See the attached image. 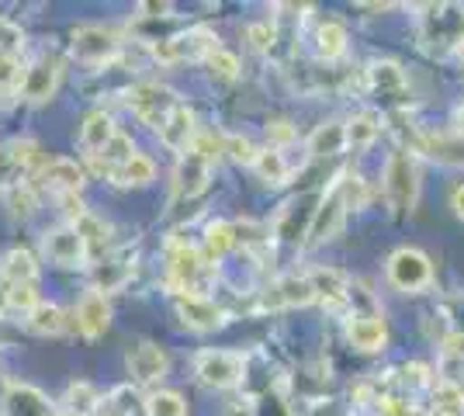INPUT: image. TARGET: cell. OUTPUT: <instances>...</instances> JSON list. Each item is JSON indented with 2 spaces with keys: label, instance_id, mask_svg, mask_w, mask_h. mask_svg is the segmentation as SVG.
<instances>
[{
  "label": "cell",
  "instance_id": "e0dca14e",
  "mask_svg": "<svg viewBox=\"0 0 464 416\" xmlns=\"http://www.w3.org/2000/svg\"><path fill=\"white\" fill-rule=\"evenodd\" d=\"M4 416H53V402L35 385L11 382L4 392Z\"/></svg>",
  "mask_w": 464,
  "mask_h": 416
},
{
  "label": "cell",
  "instance_id": "1f68e13d",
  "mask_svg": "<svg viewBox=\"0 0 464 416\" xmlns=\"http://www.w3.org/2000/svg\"><path fill=\"white\" fill-rule=\"evenodd\" d=\"M433 406L437 416H464V389L458 382H437L433 385Z\"/></svg>",
  "mask_w": 464,
  "mask_h": 416
},
{
  "label": "cell",
  "instance_id": "f1b7e54d",
  "mask_svg": "<svg viewBox=\"0 0 464 416\" xmlns=\"http://www.w3.org/2000/svg\"><path fill=\"white\" fill-rule=\"evenodd\" d=\"M156 167L150 157H142V153H136V157L129 160V163H121L115 170V184H125V188H146L150 180H153Z\"/></svg>",
  "mask_w": 464,
  "mask_h": 416
},
{
  "label": "cell",
  "instance_id": "7dc6e473",
  "mask_svg": "<svg viewBox=\"0 0 464 416\" xmlns=\"http://www.w3.org/2000/svg\"><path fill=\"white\" fill-rule=\"evenodd\" d=\"M246 35H250L253 49H271V45H274V28H271V24H250V28H246Z\"/></svg>",
  "mask_w": 464,
  "mask_h": 416
},
{
  "label": "cell",
  "instance_id": "681fc988",
  "mask_svg": "<svg viewBox=\"0 0 464 416\" xmlns=\"http://www.w3.org/2000/svg\"><path fill=\"white\" fill-rule=\"evenodd\" d=\"M444 357L464 361V334H450V337L444 340Z\"/></svg>",
  "mask_w": 464,
  "mask_h": 416
},
{
  "label": "cell",
  "instance_id": "4fadbf2b",
  "mask_svg": "<svg viewBox=\"0 0 464 416\" xmlns=\"http://www.w3.org/2000/svg\"><path fill=\"white\" fill-rule=\"evenodd\" d=\"M83 180H87V174H83V167L77 160H49L39 170V184L45 191L59 195V198H73L83 188Z\"/></svg>",
  "mask_w": 464,
  "mask_h": 416
},
{
  "label": "cell",
  "instance_id": "ab89813d",
  "mask_svg": "<svg viewBox=\"0 0 464 416\" xmlns=\"http://www.w3.org/2000/svg\"><path fill=\"white\" fill-rule=\"evenodd\" d=\"M7 305L11 309H24V313H32L35 305H39V295H35V285H14V288H7Z\"/></svg>",
  "mask_w": 464,
  "mask_h": 416
},
{
  "label": "cell",
  "instance_id": "6da1fadb",
  "mask_svg": "<svg viewBox=\"0 0 464 416\" xmlns=\"http://www.w3.org/2000/svg\"><path fill=\"white\" fill-rule=\"evenodd\" d=\"M420 11V39L433 53L464 45V7L458 4H423Z\"/></svg>",
  "mask_w": 464,
  "mask_h": 416
},
{
  "label": "cell",
  "instance_id": "cb8c5ba5",
  "mask_svg": "<svg viewBox=\"0 0 464 416\" xmlns=\"http://www.w3.org/2000/svg\"><path fill=\"white\" fill-rule=\"evenodd\" d=\"M343 146H347V125L343 121H323L309 136L312 157H336V153H343Z\"/></svg>",
  "mask_w": 464,
  "mask_h": 416
},
{
  "label": "cell",
  "instance_id": "9a60e30c",
  "mask_svg": "<svg viewBox=\"0 0 464 416\" xmlns=\"http://www.w3.org/2000/svg\"><path fill=\"white\" fill-rule=\"evenodd\" d=\"M59 87V63L53 56H42L32 70H24V80H21V98L28 104H42L56 94Z\"/></svg>",
  "mask_w": 464,
  "mask_h": 416
},
{
  "label": "cell",
  "instance_id": "5b68a950",
  "mask_svg": "<svg viewBox=\"0 0 464 416\" xmlns=\"http://www.w3.org/2000/svg\"><path fill=\"white\" fill-rule=\"evenodd\" d=\"M129 108L146 125H153L156 132H160L167 125V119L180 108V98H177L170 87H163V83H139L136 91L129 94Z\"/></svg>",
  "mask_w": 464,
  "mask_h": 416
},
{
  "label": "cell",
  "instance_id": "8fae6325",
  "mask_svg": "<svg viewBox=\"0 0 464 416\" xmlns=\"http://www.w3.org/2000/svg\"><path fill=\"white\" fill-rule=\"evenodd\" d=\"M174 309L177 316L184 319V326H191L198 334H212L218 326H226V319H229V313L222 305H215L212 298L205 295H177Z\"/></svg>",
  "mask_w": 464,
  "mask_h": 416
},
{
  "label": "cell",
  "instance_id": "c3c4849f",
  "mask_svg": "<svg viewBox=\"0 0 464 416\" xmlns=\"http://www.w3.org/2000/svg\"><path fill=\"white\" fill-rule=\"evenodd\" d=\"M267 139L274 142V150H277V146H285V142H291V139H295L291 121H271V125H267Z\"/></svg>",
  "mask_w": 464,
  "mask_h": 416
},
{
  "label": "cell",
  "instance_id": "52a82bcc",
  "mask_svg": "<svg viewBox=\"0 0 464 416\" xmlns=\"http://www.w3.org/2000/svg\"><path fill=\"white\" fill-rule=\"evenodd\" d=\"M343 216H347V201H343V178L336 180L333 188H329L323 201H319V208L312 212V222H309V247H319V243H326L340 233V226H343Z\"/></svg>",
  "mask_w": 464,
  "mask_h": 416
},
{
  "label": "cell",
  "instance_id": "83f0119b",
  "mask_svg": "<svg viewBox=\"0 0 464 416\" xmlns=\"http://www.w3.org/2000/svg\"><path fill=\"white\" fill-rule=\"evenodd\" d=\"M28 330L39 334V337H56L66 330V313L53 305V302H39L32 313H28Z\"/></svg>",
  "mask_w": 464,
  "mask_h": 416
},
{
  "label": "cell",
  "instance_id": "11a10c76",
  "mask_svg": "<svg viewBox=\"0 0 464 416\" xmlns=\"http://www.w3.org/2000/svg\"><path fill=\"white\" fill-rule=\"evenodd\" d=\"M104 416H111V413H104Z\"/></svg>",
  "mask_w": 464,
  "mask_h": 416
},
{
  "label": "cell",
  "instance_id": "b9f144b4",
  "mask_svg": "<svg viewBox=\"0 0 464 416\" xmlns=\"http://www.w3.org/2000/svg\"><path fill=\"white\" fill-rule=\"evenodd\" d=\"M21 63L14 56H0V91H14L21 87Z\"/></svg>",
  "mask_w": 464,
  "mask_h": 416
},
{
  "label": "cell",
  "instance_id": "8992f818",
  "mask_svg": "<svg viewBox=\"0 0 464 416\" xmlns=\"http://www.w3.org/2000/svg\"><path fill=\"white\" fill-rule=\"evenodd\" d=\"M194 372L208 389H236L243 382V357L232 351H201L194 357Z\"/></svg>",
  "mask_w": 464,
  "mask_h": 416
},
{
  "label": "cell",
  "instance_id": "603a6c76",
  "mask_svg": "<svg viewBox=\"0 0 464 416\" xmlns=\"http://www.w3.org/2000/svg\"><path fill=\"white\" fill-rule=\"evenodd\" d=\"M368 83H371V91H378V94H385V98H399V94H406V87H409L406 70L392 60L371 63Z\"/></svg>",
  "mask_w": 464,
  "mask_h": 416
},
{
  "label": "cell",
  "instance_id": "4316f807",
  "mask_svg": "<svg viewBox=\"0 0 464 416\" xmlns=\"http://www.w3.org/2000/svg\"><path fill=\"white\" fill-rule=\"evenodd\" d=\"M315 49H319L323 60H340L347 53V28L340 21L326 18L315 28Z\"/></svg>",
  "mask_w": 464,
  "mask_h": 416
},
{
  "label": "cell",
  "instance_id": "484cf974",
  "mask_svg": "<svg viewBox=\"0 0 464 416\" xmlns=\"http://www.w3.org/2000/svg\"><path fill=\"white\" fill-rule=\"evenodd\" d=\"M35 275H39V267H35V257L28 250H11L4 257V264H0V277L7 281V288H14V285H35Z\"/></svg>",
  "mask_w": 464,
  "mask_h": 416
},
{
  "label": "cell",
  "instance_id": "ba28073f",
  "mask_svg": "<svg viewBox=\"0 0 464 416\" xmlns=\"http://www.w3.org/2000/svg\"><path fill=\"white\" fill-rule=\"evenodd\" d=\"M118 49H121V39L111 28H101V24H80L73 32V56L80 63H91V66H101V63L115 60Z\"/></svg>",
  "mask_w": 464,
  "mask_h": 416
},
{
  "label": "cell",
  "instance_id": "8d00e7d4",
  "mask_svg": "<svg viewBox=\"0 0 464 416\" xmlns=\"http://www.w3.org/2000/svg\"><path fill=\"white\" fill-rule=\"evenodd\" d=\"M66 402H70V413L87 416V413H94L97 392L91 389V385H87V382H77V385H70V392H66Z\"/></svg>",
  "mask_w": 464,
  "mask_h": 416
},
{
  "label": "cell",
  "instance_id": "5bb4252c",
  "mask_svg": "<svg viewBox=\"0 0 464 416\" xmlns=\"http://www.w3.org/2000/svg\"><path fill=\"white\" fill-rule=\"evenodd\" d=\"M267 309H298V305H312L315 302V288H312L309 275H288L274 281L267 288Z\"/></svg>",
  "mask_w": 464,
  "mask_h": 416
},
{
  "label": "cell",
  "instance_id": "3957f363",
  "mask_svg": "<svg viewBox=\"0 0 464 416\" xmlns=\"http://www.w3.org/2000/svg\"><path fill=\"white\" fill-rule=\"evenodd\" d=\"M388 281L399 288V292H423L433 285V264L426 257L423 250L416 247H402L388 257Z\"/></svg>",
  "mask_w": 464,
  "mask_h": 416
},
{
  "label": "cell",
  "instance_id": "277c9868",
  "mask_svg": "<svg viewBox=\"0 0 464 416\" xmlns=\"http://www.w3.org/2000/svg\"><path fill=\"white\" fill-rule=\"evenodd\" d=\"M218 45H215V32L212 28H188V32H180V35H170V39H160L153 45V56L163 66H174V63H184V60H208V53H215Z\"/></svg>",
  "mask_w": 464,
  "mask_h": 416
},
{
  "label": "cell",
  "instance_id": "d590c367",
  "mask_svg": "<svg viewBox=\"0 0 464 416\" xmlns=\"http://www.w3.org/2000/svg\"><path fill=\"white\" fill-rule=\"evenodd\" d=\"M146 413L150 416H188V406L177 392H153L146 399Z\"/></svg>",
  "mask_w": 464,
  "mask_h": 416
},
{
  "label": "cell",
  "instance_id": "7a4b0ae2",
  "mask_svg": "<svg viewBox=\"0 0 464 416\" xmlns=\"http://www.w3.org/2000/svg\"><path fill=\"white\" fill-rule=\"evenodd\" d=\"M385 195H388V205L395 208V216H406V212L416 208V198H420V163L406 150H399V153L388 157Z\"/></svg>",
  "mask_w": 464,
  "mask_h": 416
},
{
  "label": "cell",
  "instance_id": "d6986e66",
  "mask_svg": "<svg viewBox=\"0 0 464 416\" xmlns=\"http://www.w3.org/2000/svg\"><path fill=\"white\" fill-rule=\"evenodd\" d=\"M208 163L201 157H194L191 150L184 153V160L177 163V174H174V195L177 198H198L205 188H208Z\"/></svg>",
  "mask_w": 464,
  "mask_h": 416
},
{
  "label": "cell",
  "instance_id": "f5cc1de1",
  "mask_svg": "<svg viewBox=\"0 0 464 416\" xmlns=\"http://www.w3.org/2000/svg\"><path fill=\"white\" fill-rule=\"evenodd\" d=\"M461 60H464V45H461Z\"/></svg>",
  "mask_w": 464,
  "mask_h": 416
},
{
  "label": "cell",
  "instance_id": "d6a6232c",
  "mask_svg": "<svg viewBox=\"0 0 464 416\" xmlns=\"http://www.w3.org/2000/svg\"><path fill=\"white\" fill-rule=\"evenodd\" d=\"M423 150L440 163H464V136H426Z\"/></svg>",
  "mask_w": 464,
  "mask_h": 416
},
{
  "label": "cell",
  "instance_id": "d4e9b609",
  "mask_svg": "<svg viewBox=\"0 0 464 416\" xmlns=\"http://www.w3.org/2000/svg\"><path fill=\"white\" fill-rule=\"evenodd\" d=\"M115 121L108 119L104 111H94V115H87L83 119V129H80V142H83V150L91 153V157H97L111 139H115Z\"/></svg>",
  "mask_w": 464,
  "mask_h": 416
},
{
  "label": "cell",
  "instance_id": "f907efd6",
  "mask_svg": "<svg viewBox=\"0 0 464 416\" xmlns=\"http://www.w3.org/2000/svg\"><path fill=\"white\" fill-rule=\"evenodd\" d=\"M450 208H454L458 218H464V184H458V188L450 191Z\"/></svg>",
  "mask_w": 464,
  "mask_h": 416
},
{
  "label": "cell",
  "instance_id": "e575fe53",
  "mask_svg": "<svg viewBox=\"0 0 464 416\" xmlns=\"http://www.w3.org/2000/svg\"><path fill=\"white\" fill-rule=\"evenodd\" d=\"M70 226H77V233L83 237V243H87V250H101L104 243H108V226L101 222L97 216H91V212H83V216H77Z\"/></svg>",
  "mask_w": 464,
  "mask_h": 416
},
{
  "label": "cell",
  "instance_id": "60d3db41",
  "mask_svg": "<svg viewBox=\"0 0 464 416\" xmlns=\"http://www.w3.org/2000/svg\"><path fill=\"white\" fill-rule=\"evenodd\" d=\"M129 275V264H121V260H101V267H97V285L101 288H115V285H121V277ZM97 288V292H101Z\"/></svg>",
  "mask_w": 464,
  "mask_h": 416
},
{
  "label": "cell",
  "instance_id": "816d5d0a",
  "mask_svg": "<svg viewBox=\"0 0 464 416\" xmlns=\"http://www.w3.org/2000/svg\"><path fill=\"white\" fill-rule=\"evenodd\" d=\"M458 136H464V108L458 111Z\"/></svg>",
  "mask_w": 464,
  "mask_h": 416
},
{
  "label": "cell",
  "instance_id": "bcb514c9",
  "mask_svg": "<svg viewBox=\"0 0 464 416\" xmlns=\"http://www.w3.org/2000/svg\"><path fill=\"white\" fill-rule=\"evenodd\" d=\"M7 198H11V205H14V212H18V216H32L35 198H32V191H28V188H11V191H7Z\"/></svg>",
  "mask_w": 464,
  "mask_h": 416
},
{
  "label": "cell",
  "instance_id": "2e32d148",
  "mask_svg": "<svg viewBox=\"0 0 464 416\" xmlns=\"http://www.w3.org/2000/svg\"><path fill=\"white\" fill-rule=\"evenodd\" d=\"M167 368H170L167 351L156 347V343H150V340H142V343H136V347L129 351V372H132V378L142 382V385L160 382V378L167 375Z\"/></svg>",
  "mask_w": 464,
  "mask_h": 416
},
{
  "label": "cell",
  "instance_id": "f6af8a7d",
  "mask_svg": "<svg viewBox=\"0 0 464 416\" xmlns=\"http://www.w3.org/2000/svg\"><path fill=\"white\" fill-rule=\"evenodd\" d=\"M378 413H382V416H423L416 406H409V402H402V399H392V396L378 399Z\"/></svg>",
  "mask_w": 464,
  "mask_h": 416
},
{
  "label": "cell",
  "instance_id": "db71d44e",
  "mask_svg": "<svg viewBox=\"0 0 464 416\" xmlns=\"http://www.w3.org/2000/svg\"><path fill=\"white\" fill-rule=\"evenodd\" d=\"M66 416H77V413H66Z\"/></svg>",
  "mask_w": 464,
  "mask_h": 416
},
{
  "label": "cell",
  "instance_id": "4dcf8cb0",
  "mask_svg": "<svg viewBox=\"0 0 464 416\" xmlns=\"http://www.w3.org/2000/svg\"><path fill=\"white\" fill-rule=\"evenodd\" d=\"M232 247H236V226L229 222H212L208 226V233H205V260H218L226 257Z\"/></svg>",
  "mask_w": 464,
  "mask_h": 416
},
{
  "label": "cell",
  "instance_id": "ffe728a7",
  "mask_svg": "<svg viewBox=\"0 0 464 416\" xmlns=\"http://www.w3.org/2000/svg\"><path fill=\"white\" fill-rule=\"evenodd\" d=\"M347 340L357 351H382L388 343V326L382 316H353L347 323Z\"/></svg>",
  "mask_w": 464,
  "mask_h": 416
},
{
  "label": "cell",
  "instance_id": "7c38bea8",
  "mask_svg": "<svg viewBox=\"0 0 464 416\" xmlns=\"http://www.w3.org/2000/svg\"><path fill=\"white\" fill-rule=\"evenodd\" d=\"M45 257L59 264V267H83V260H87V243L83 237L77 233V226H59L53 233H45Z\"/></svg>",
  "mask_w": 464,
  "mask_h": 416
},
{
  "label": "cell",
  "instance_id": "9c48e42d",
  "mask_svg": "<svg viewBox=\"0 0 464 416\" xmlns=\"http://www.w3.org/2000/svg\"><path fill=\"white\" fill-rule=\"evenodd\" d=\"M39 163V142L32 139H11L0 146V188H18L21 178Z\"/></svg>",
  "mask_w": 464,
  "mask_h": 416
},
{
  "label": "cell",
  "instance_id": "7402d4cb",
  "mask_svg": "<svg viewBox=\"0 0 464 416\" xmlns=\"http://www.w3.org/2000/svg\"><path fill=\"white\" fill-rule=\"evenodd\" d=\"M194 136H198V129H194V111L188 104H180L174 115L167 119V125L160 129V139H163V146L167 150H191Z\"/></svg>",
  "mask_w": 464,
  "mask_h": 416
},
{
  "label": "cell",
  "instance_id": "74e56055",
  "mask_svg": "<svg viewBox=\"0 0 464 416\" xmlns=\"http://www.w3.org/2000/svg\"><path fill=\"white\" fill-rule=\"evenodd\" d=\"M222 150H226L236 163H250V167L256 163V153H260L246 136H226L222 139Z\"/></svg>",
  "mask_w": 464,
  "mask_h": 416
},
{
  "label": "cell",
  "instance_id": "44dd1931",
  "mask_svg": "<svg viewBox=\"0 0 464 416\" xmlns=\"http://www.w3.org/2000/svg\"><path fill=\"white\" fill-rule=\"evenodd\" d=\"M309 277H312V288H315V302H323L326 309H340L350 298V285L340 271H333V267H315Z\"/></svg>",
  "mask_w": 464,
  "mask_h": 416
},
{
  "label": "cell",
  "instance_id": "7bdbcfd3",
  "mask_svg": "<svg viewBox=\"0 0 464 416\" xmlns=\"http://www.w3.org/2000/svg\"><path fill=\"white\" fill-rule=\"evenodd\" d=\"M21 32L14 24H7V21H0V56H18L21 53Z\"/></svg>",
  "mask_w": 464,
  "mask_h": 416
},
{
  "label": "cell",
  "instance_id": "ee69618b",
  "mask_svg": "<svg viewBox=\"0 0 464 416\" xmlns=\"http://www.w3.org/2000/svg\"><path fill=\"white\" fill-rule=\"evenodd\" d=\"M343 201H347V208H364V201H368V188H364V180L343 178Z\"/></svg>",
  "mask_w": 464,
  "mask_h": 416
},
{
  "label": "cell",
  "instance_id": "30bf717a",
  "mask_svg": "<svg viewBox=\"0 0 464 416\" xmlns=\"http://www.w3.org/2000/svg\"><path fill=\"white\" fill-rule=\"evenodd\" d=\"M208 260L198 247H177L170 254V285L177 295H201V277H205Z\"/></svg>",
  "mask_w": 464,
  "mask_h": 416
},
{
  "label": "cell",
  "instance_id": "ac0fdd59",
  "mask_svg": "<svg viewBox=\"0 0 464 416\" xmlns=\"http://www.w3.org/2000/svg\"><path fill=\"white\" fill-rule=\"evenodd\" d=\"M108 326H111V305H108V298L94 288V292H87V295L80 298L77 330L87 340H97V337H104V330H108Z\"/></svg>",
  "mask_w": 464,
  "mask_h": 416
},
{
  "label": "cell",
  "instance_id": "f546056e",
  "mask_svg": "<svg viewBox=\"0 0 464 416\" xmlns=\"http://www.w3.org/2000/svg\"><path fill=\"white\" fill-rule=\"evenodd\" d=\"M378 136H382V119L374 111H364L353 121H347V146H353V150H368Z\"/></svg>",
  "mask_w": 464,
  "mask_h": 416
},
{
  "label": "cell",
  "instance_id": "836d02e7",
  "mask_svg": "<svg viewBox=\"0 0 464 416\" xmlns=\"http://www.w3.org/2000/svg\"><path fill=\"white\" fill-rule=\"evenodd\" d=\"M253 170L260 174V180H267V184H285L288 180V163H285V153L281 150H260L256 153V163H253Z\"/></svg>",
  "mask_w": 464,
  "mask_h": 416
},
{
  "label": "cell",
  "instance_id": "f35d334b",
  "mask_svg": "<svg viewBox=\"0 0 464 416\" xmlns=\"http://www.w3.org/2000/svg\"><path fill=\"white\" fill-rule=\"evenodd\" d=\"M208 66H212V73L218 80H236L239 77V60L232 56V53H226V49H215V53H208Z\"/></svg>",
  "mask_w": 464,
  "mask_h": 416
}]
</instances>
